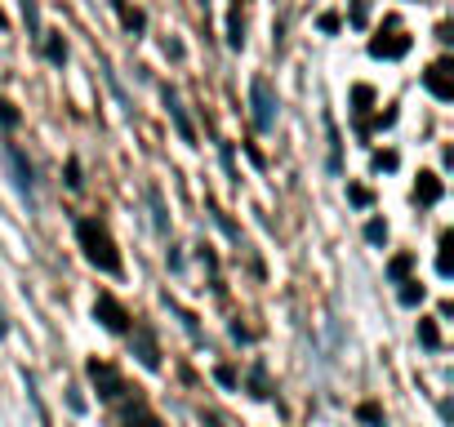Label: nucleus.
Segmentation results:
<instances>
[{
	"label": "nucleus",
	"mask_w": 454,
	"mask_h": 427,
	"mask_svg": "<svg viewBox=\"0 0 454 427\" xmlns=\"http://www.w3.org/2000/svg\"><path fill=\"white\" fill-rule=\"evenodd\" d=\"M374 54H379V58H396V54H405V36L392 32L387 41H374Z\"/></svg>",
	"instance_id": "obj_4"
},
{
	"label": "nucleus",
	"mask_w": 454,
	"mask_h": 427,
	"mask_svg": "<svg viewBox=\"0 0 454 427\" xmlns=\"http://www.w3.org/2000/svg\"><path fill=\"white\" fill-rule=\"evenodd\" d=\"M0 23H5V19H0Z\"/></svg>",
	"instance_id": "obj_8"
},
{
	"label": "nucleus",
	"mask_w": 454,
	"mask_h": 427,
	"mask_svg": "<svg viewBox=\"0 0 454 427\" xmlns=\"http://www.w3.org/2000/svg\"><path fill=\"white\" fill-rule=\"evenodd\" d=\"M423 200H436V182H432V174H423Z\"/></svg>",
	"instance_id": "obj_6"
},
{
	"label": "nucleus",
	"mask_w": 454,
	"mask_h": 427,
	"mask_svg": "<svg viewBox=\"0 0 454 427\" xmlns=\"http://www.w3.org/2000/svg\"><path fill=\"white\" fill-rule=\"evenodd\" d=\"M250 94H254V125L259 129H272V120H277V103H272V89H268V81H254L250 85Z\"/></svg>",
	"instance_id": "obj_2"
},
{
	"label": "nucleus",
	"mask_w": 454,
	"mask_h": 427,
	"mask_svg": "<svg viewBox=\"0 0 454 427\" xmlns=\"http://www.w3.org/2000/svg\"><path fill=\"white\" fill-rule=\"evenodd\" d=\"M427 89H432L436 98H454V85H450V63H436V67L427 72Z\"/></svg>",
	"instance_id": "obj_3"
},
{
	"label": "nucleus",
	"mask_w": 454,
	"mask_h": 427,
	"mask_svg": "<svg viewBox=\"0 0 454 427\" xmlns=\"http://www.w3.org/2000/svg\"><path fill=\"white\" fill-rule=\"evenodd\" d=\"M0 120H5V125H14V107H10V103H0Z\"/></svg>",
	"instance_id": "obj_7"
},
{
	"label": "nucleus",
	"mask_w": 454,
	"mask_h": 427,
	"mask_svg": "<svg viewBox=\"0 0 454 427\" xmlns=\"http://www.w3.org/2000/svg\"><path fill=\"white\" fill-rule=\"evenodd\" d=\"M81 241L90 245V259L94 263H103L107 272H116L121 263H116V254H112V241H107V232L98 228V223H81Z\"/></svg>",
	"instance_id": "obj_1"
},
{
	"label": "nucleus",
	"mask_w": 454,
	"mask_h": 427,
	"mask_svg": "<svg viewBox=\"0 0 454 427\" xmlns=\"http://www.w3.org/2000/svg\"><path fill=\"white\" fill-rule=\"evenodd\" d=\"M169 116H174V125H178V134H183V138L192 143L196 134H192V125H187V116H183V107H178V98H174V94H169Z\"/></svg>",
	"instance_id": "obj_5"
}]
</instances>
